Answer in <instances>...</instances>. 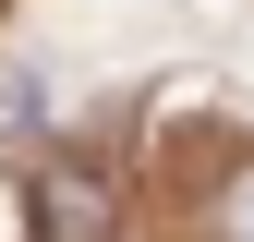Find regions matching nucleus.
I'll use <instances>...</instances> for the list:
<instances>
[{
    "label": "nucleus",
    "instance_id": "nucleus-1",
    "mask_svg": "<svg viewBox=\"0 0 254 242\" xmlns=\"http://www.w3.org/2000/svg\"><path fill=\"white\" fill-rule=\"evenodd\" d=\"M37 230L49 242H109V182L73 158H37Z\"/></svg>",
    "mask_w": 254,
    "mask_h": 242
},
{
    "label": "nucleus",
    "instance_id": "nucleus-2",
    "mask_svg": "<svg viewBox=\"0 0 254 242\" xmlns=\"http://www.w3.org/2000/svg\"><path fill=\"white\" fill-rule=\"evenodd\" d=\"M218 242H254V158L230 170V194H218Z\"/></svg>",
    "mask_w": 254,
    "mask_h": 242
}]
</instances>
